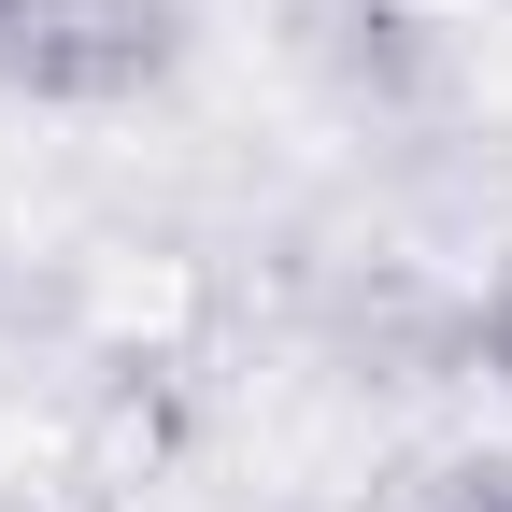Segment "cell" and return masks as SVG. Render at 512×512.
Wrapping results in <instances>:
<instances>
[{
	"label": "cell",
	"mask_w": 512,
	"mask_h": 512,
	"mask_svg": "<svg viewBox=\"0 0 512 512\" xmlns=\"http://www.w3.org/2000/svg\"><path fill=\"white\" fill-rule=\"evenodd\" d=\"M171 57H185V0H0V100L114 114L171 86Z\"/></svg>",
	"instance_id": "1"
},
{
	"label": "cell",
	"mask_w": 512,
	"mask_h": 512,
	"mask_svg": "<svg viewBox=\"0 0 512 512\" xmlns=\"http://www.w3.org/2000/svg\"><path fill=\"white\" fill-rule=\"evenodd\" d=\"M285 57L313 72V100H342L356 128H413L456 86V57H441V29L413 0H285Z\"/></svg>",
	"instance_id": "2"
},
{
	"label": "cell",
	"mask_w": 512,
	"mask_h": 512,
	"mask_svg": "<svg viewBox=\"0 0 512 512\" xmlns=\"http://www.w3.org/2000/svg\"><path fill=\"white\" fill-rule=\"evenodd\" d=\"M370 512H512V470H498V456H484V470H427V484L370 498Z\"/></svg>",
	"instance_id": "3"
},
{
	"label": "cell",
	"mask_w": 512,
	"mask_h": 512,
	"mask_svg": "<svg viewBox=\"0 0 512 512\" xmlns=\"http://www.w3.org/2000/svg\"><path fill=\"white\" fill-rule=\"evenodd\" d=\"M470 356H484V384H512V256H498L484 299H470Z\"/></svg>",
	"instance_id": "4"
}]
</instances>
